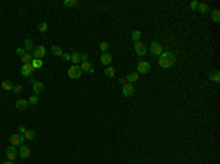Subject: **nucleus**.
I'll use <instances>...</instances> for the list:
<instances>
[{
    "label": "nucleus",
    "mask_w": 220,
    "mask_h": 164,
    "mask_svg": "<svg viewBox=\"0 0 220 164\" xmlns=\"http://www.w3.org/2000/svg\"><path fill=\"white\" fill-rule=\"evenodd\" d=\"M159 57H160V59H159V65H160V68H163V69L172 68V66L175 65V62H176V57H175V54H173L172 52H164V53H161Z\"/></svg>",
    "instance_id": "f257e3e1"
},
{
    "label": "nucleus",
    "mask_w": 220,
    "mask_h": 164,
    "mask_svg": "<svg viewBox=\"0 0 220 164\" xmlns=\"http://www.w3.org/2000/svg\"><path fill=\"white\" fill-rule=\"evenodd\" d=\"M81 73H82L81 68L76 66V65H73V66H71V68L68 69V76H69L71 79H78V78L81 76Z\"/></svg>",
    "instance_id": "f03ea898"
},
{
    "label": "nucleus",
    "mask_w": 220,
    "mask_h": 164,
    "mask_svg": "<svg viewBox=\"0 0 220 164\" xmlns=\"http://www.w3.org/2000/svg\"><path fill=\"white\" fill-rule=\"evenodd\" d=\"M24 135H19V133H12L10 138H9V141L10 144L13 145V147H18V145H24Z\"/></svg>",
    "instance_id": "7ed1b4c3"
},
{
    "label": "nucleus",
    "mask_w": 220,
    "mask_h": 164,
    "mask_svg": "<svg viewBox=\"0 0 220 164\" xmlns=\"http://www.w3.org/2000/svg\"><path fill=\"white\" fill-rule=\"evenodd\" d=\"M151 70V65L148 62H139L138 63V66H137V72L141 73V75H145Z\"/></svg>",
    "instance_id": "20e7f679"
},
{
    "label": "nucleus",
    "mask_w": 220,
    "mask_h": 164,
    "mask_svg": "<svg viewBox=\"0 0 220 164\" xmlns=\"http://www.w3.org/2000/svg\"><path fill=\"white\" fill-rule=\"evenodd\" d=\"M134 92H135V88H134V85H132V84H129V82L123 84L122 94H123L125 97H131V95H134Z\"/></svg>",
    "instance_id": "39448f33"
},
{
    "label": "nucleus",
    "mask_w": 220,
    "mask_h": 164,
    "mask_svg": "<svg viewBox=\"0 0 220 164\" xmlns=\"http://www.w3.org/2000/svg\"><path fill=\"white\" fill-rule=\"evenodd\" d=\"M46 56V47L44 46H38L34 48V52H32V57L34 59H43Z\"/></svg>",
    "instance_id": "423d86ee"
},
{
    "label": "nucleus",
    "mask_w": 220,
    "mask_h": 164,
    "mask_svg": "<svg viewBox=\"0 0 220 164\" xmlns=\"http://www.w3.org/2000/svg\"><path fill=\"white\" fill-rule=\"evenodd\" d=\"M150 52H151L153 56H160V54L163 53V47H161V44H159V43H151Z\"/></svg>",
    "instance_id": "0eeeda50"
},
{
    "label": "nucleus",
    "mask_w": 220,
    "mask_h": 164,
    "mask_svg": "<svg viewBox=\"0 0 220 164\" xmlns=\"http://www.w3.org/2000/svg\"><path fill=\"white\" fill-rule=\"evenodd\" d=\"M134 47H135V53H137L138 56H144V54L147 53V47L142 44L141 41H137Z\"/></svg>",
    "instance_id": "6e6552de"
},
{
    "label": "nucleus",
    "mask_w": 220,
    "mask_h": 164,
    "mask_svg": "<svg viewBox=\"0 0 220 164\" xmlns=\"http://www.w3.org/2000/svg\"><path fill=\"white\" fill-rule=\"evenodd\" d=\"M35 69H34V66L31 65V63H30V65H22V69H21V73L24 75V76H31V75H32V72H34Z\"/></svg>",
    "instance_id": "1a4fd4ad"
},
{
    "label": "nucleus",
    "mask_w": 220,
    "mask_h": 164,
    "mask_svg": "<svg viewBox=\"0 0 220 164\" xmlns=\"http://www.w3.org/2000/svg\"><path fill=\"white\" fill-rule=\"evenodd\" d=\"M31 82H32V90H34L35 95H37V94H41V92L44 91L43 82H38V81H34V79H31Z\"/></svg>",
    "instance_id": "9d476101"
},
{
    "label": "nucleus",
    "mask_w": 220,
    "mask_h": 164,
    "mask_svg": "<svg viewBox=\"0 0 220 164\" xmlns=\"http://www.w3.org/2000/svg\"><path fill=\"white\" fill-rule=\"evenodd\" d=\"M6 157H7V160H10V161H13V160L18 157V151L15 149V147H13V145L9 147V148L6 149Z\"/></svg>",
    "instance_id": "9b49d317"
},
{
    "label": "nucleus",
    "mask_w": 220,
    "mask_h": 164,
    "mask_svg": "<svg viewBox=\"0 0 220 164\" xmlns=\"http://www.w3.org/2000/svg\"><path fill=\"white\" fill-rule=\"evenodd\" d=\"M112 60H113V57H112V54H109V53H103L101 57H100V63H101V65H104V66L110 65Z\"/></svg>",
    "instance_id": "f8f14e48"
},
{
    "label": "nucleus",
    "mask_w": 220,
    "mask_h": 164,
    "mask_svg": "<svg viewBox=\"0 0 220 164\" xmlns=\"http://www.w3.org/2000/svg\"><path fill=\"white\" fill-rule=\"evenodd\" d=\"M22 158H28L31 155V149L27 147V145H21V149H19V153H18Z\"/></svg>",
    "instance_id": "ddd939ff"
},
{
    "label": "nucleus",
    "mask_w": 220,
    "mask_h": 164,
    "mask_svg": "<svg viewBox=\"0 0 220 164\" xmlns=\"http://www.w3.org/2000/svg\"><path fill=\"white\" fill-rule=\"evenodd\" d=\"M15 106H16L18 110H25V108L28 107V100H25V98H19Z\"/></svg>",
    "instance_id": "4468645a"
},
{
    "label": "nucleus",
    "mask_w": 220,
    "mask_h": 164,
    "mask_svg": "<svg viewBox=\"0 0 220 164\" xmlns=\"http://www.w3.org/2000/svg\"><path fill=\"white\" fill-rule=\"evenodd\" d=\"M24 47H25V50H27V52H34V48H35L32 40H30V38H27V40L24 41Z\"/></svg>",
    "instance_id": "2eb2a0df"
},
{
    "label": "nucleus",
    "mask_w": 220,
    "mask_h": 164,
    "mask_svg": "<svg viewBox=\"0 0 220 164\" xmlns=\"http://www.w3.org/2000/svg\"><path fill=\"white\" fill-rule=\"evenodd\" d=\"M138 78H139V73H138V72H132V73H129L128 76H126V81H128L129 84H132V82L138 81Z\"/></svg>",
    "instance_id": "dca6fc26"
},
{
    "label": "nucleus",
    "mask_w": 220,
    "mask_h": 164,
    "mask_svg": "<svg viewBox=\"0 0 220 164\" xmlns=\"http://www.w3.org/2000/svg\"><path fill=\"white\" fill-rule=\"evenodd\" d=\"M51 54H53V56H57V57H62V54H63L62 47H59V46H53V47H51Z\"/></svg>",
    "instance_id": "f3484780"
},
{
    "label": "nucleus",
    "mask_w": 220,
    "mask_h": 164,
    "mask_svg": "<svg viewBox=\"0 0 220 164\" xmlns=\"http://www.w3.org/2000/svg\"><path fill=\"white\" fill-rule=\"evenodd\" d=\"M13 86H15V85L12 84L10 81H7V79L2 82V88H3L5 91H12V90H13Z\"/></svg>",
    "instance_id": "a211bd4d"
},
{
    "label": "nucleus",
    "mask_w": 220,
    "mask_h": 164,
    "mask_svg": "<svg viewBox=\"0 0 220 164\" xmlns=\"http://www.w3.org/2000/svg\"><path fill=\"white\" fill-rule=\"evenodd\" d=\"M71 62L73 63V65H78V63L81 62V53H72L71 54Z\"/></svg>",
    "instance_id": "6ab92c4d"
},
{
    "label": "nucleus",
    "mask_w": 220,
    "mask_h": 164,
    "mask_svg": "<svg viewBox=\"0 0 220 164\" xmlns=\"http://www.w3.org/2000/svg\"><path fill=\"white\" fill-rule=\"evenodd\" d=\"M21 60H22V65H30V63L34 60V57H32L31 54H28V53H27L25 56H22V57H21Z\"/></svg>",
    "instance_id": "aec40b11"
},
{
    "label": "nucleus",
    "mask_w": 220,
    "mask_h": 164,
    "mask_svg": "<svg viewBox=\"0 0 220 164\" xmlns=\"http://www.w3.org/2000/svg\"><path fill=\"white\" fill-rule=\"evenodd\" d=\"M198 10L201 12V13H209V12H210V6L207 5V3H200Z\"/></svg>",
    "instance_id": "412c9836"
},
{
    "label": "nucleus",
    "mask_w": 220,
    "mask_h": 164,
    "mask_svg": "<svg viewBox=\"0 0 220 164\" xmlns=\"http://www.w3.org/2000/svg\"><path fill=\"white\" fill-rule=\"evenodd\" d=\"M104 75H106V76H109V78H113L114 75H116V69H114V68H112V66H109V68H106Z\"/></svg>",
    "instance_id": "4be33fe9"
},
{
    "label": "nucleus",
    "mask_w": 220,
    "mask_h": 164,
    "mask_svg": "<svg viewBox=\"0 0 220 164\" xmlns=\"http://www.w3.org/2000/svg\"><path fill=\"white\" fill-rule=\"evenodd\" d=\"M31 65L34 66V69H38V68H43V60L41 59H34L31 62Z\"/></svg>",
    "instance_id": "5701e85b"
},
{
    "label": "nucleus",
    "mask_w": 220,
    "mask_h": 164,
    "mask_svg": "<svg viewBox=\"0 0 220 164\" xmlns=\"http://www.w3.org/2000/svg\"><path fill=\"white\" fill-rule=\"evenodd\" d=\"M209 78H210L213 82H220V73H219V72H214V73H209Z\"/></svg>",
    "instance_id": "b1692460"
},
{
    "label": "nucleus",
    "mask_w": 220,
    "mask_h": 164,
    "mask_svg": "<svg viewBox=\"0 0 220 164\" xmlns=\"http://www.w3.org/2000/svg\"><path fill=\"white\" fill-rule=\"evenodd\" d=\"M38 31H40V32H47L48 31L47 22H40V23H38Z\"/></svg>",
    "instance_id": "393cba45"
},
{
    "label": "nucleus",
    "mask_w": 220,
    "mask_h": 164,
    "mask_svg": "<svg viewBox=\"0 0 220 164\" xmlns=\"http://www.w3.org/2000/svg\"><path fill=\"white\" fill-rule=\"evenodd\" d=\"M79 68H81L82 72H89V69H91L93 66H91V63H89V62H82V66H79Z\"/></svg>",
    "instance_id": "a878e982"
},
{
    "label": "nucleus",
    "mask_w": 220,
    "mask_h": 164,
    "mask_svg": "<svg viewBox=\"0 0 220 164\" xmlns=\"http://www.w3.org/2000/svg\"><path fill=\"white\" fill-rule=\"evenodd\" d=\"M24 138H25V139H34V138H35V132L27 129V132L24 133Z\"/></svg>",
    "instance_id": "bb28decb"
},
{
    "label": "nucleus",
    "mask_w": 220,
    "mask_h": 164,
    "mask_svg": "<svg viewBox=\"0 0 220 164\" xmlns=\"http://www.w3.org/2000/svg\"><path fill=\"white\" fill-rule=\"evenodd\" d=\"M132 40L137 43V41H139L141 40V31H138V29H135V31H132Z\"/></svg>",
    "instance_id": "cd10ccee"
},
{
    "label": "nucleus",
    "mask_w": 220,
    "mask_h": 164,
    "mask_svg": "<svg viewBox=\"0 0 220 164\" xmlns=\"http://www.w3.org/2000/svg\"><path fill=\"white\" fill-rule=\"evenodd\" d=\"M63 5L68 6V7H72V6H76V5H78V2H76V0H65Z\"/></svg>",
    "instance_id": "c85d7f7f"
},
{
    "label": "nucleus",
    "mask_w": 220,
    "mask_h": 164,
    "mask_svg": "<svg viewBox=\"0 0 220 164\" xmlns=\"http://www.w3.org/2000/svg\"><path fill=\"white\" fill-rule=\"evenodd\" d=\"M211 18H213V21H214V22H219V21H220V12H219L217 9H216V10H213V16H211Z\"/></svg>",
    "instance_id": "c756f323"
},
{
    "label": "nucleus",
    "mask_w": 220,
    "mask_h": 164,
    "mask_svg": "<svg viewBox=\"0 0 220 164\" xmlns=\"http://www.w3.org/2000/svg\"><path fill=\"white\" fill-rule=\"evenodd\" d=\"M107 48H109V43H106V41H103L101 44H100V50L103 53H107Z\"/></svg>",
    "instance_id": "7c9ffc66"
},
{
    "label": "nucleus",
    "mask_w": 220,
    "mask_h": 164,
    "mask_svg": "<svg viewBox=\"0 0 220 164\" xmlns=\"http://www.w3.org/2000/svg\"><path fill=\"white\" fill-rule=\"evenodd\" d=\"M37 103H38V97H37V95H31V97H30V100H28V104L35 106Z\"/></svg>",
    "instance_id": "2f4dec72"
},
{
    "label": "nucleus",
    "mask_w": 220,
    "mask_h": 164,
    "mask_svg": "<svg viewBox=\"0 0 220 164\" xmlns=\"http://www.w3.org/2000/svg\"><path fill=\"white\" fill-rule=\"evenodd\" d=\"M16 54L22 57V56L27 54V50H25V48H16Z\"/></svg>",
    "instance_id": "473e14b6"
},
{
    "label": "nucleus",
    "mask_w": 220,
    "mask_h": 164,
    "mask_svg": "<svg viewBox=\"0 0 220 164\" xmlns=\"http://www.w3.org/2000/svg\"><path fill=\"white\" fill-rule=\"evenodd\" d=\"M18 131H19V135H24L25 132H27V128H25V126H24V125H21V126H19V128H18Z\"/></svg>",
    "instance_id": "72a5a7b5"
},
{
    "label": "nucleus",
    "mask_w": 220,
    "mask_h": 164,
    "mask_svg": "<svg viewBox=\"0 0 220 164\" xmlns=\"http://www.w3.org/2000/svg\"><path fill=\"white\" fill-rule=\"evenodd\" d=\"M198 6H200V3H198V2H191V9H192V10L198 9Z\"/></svg>",
    "instance_id": "f704fd0d"
},
{
    "label": "nucleus",
    "mask_w": 220,
    "mask_h": 164,
    "mask_svg": "<svg viewBox=\"0 0 220 164\" xmlns=\"http://www.w3.org/2000/svg\"><path fill=\"white\" fill-rule=\"evenodd\" d=\"M21 91H22V86H21V85H15V86H13V92L19 94Z\"/></svg>",
    "instance_id": "c9c22d12"
},
{
    "label": "nucleus",
    "mask_w": 220,
    "mask_h": 164,
    "mask_svg": "<svg viewBox=\"0 0 220 164\" xmlns=\"http://www.w3.org/2000/svg\"><path fill=\"white\" fill-rule=\"evenodd\" d=\"M62 59L66 60V62H69V60H71V54H69V53H63V54H62Z\"/></svg>",
    "instance_id": "e433bc0d"
},
{
    "label": "nucleus",
    "mask_w": 220,
    "mask_h": 164,
    "mask_svg": "<svg viewBox=\"0 0 220 164\" xmlns=\"http://www.w3.org/2000/svg\"><path fill=\"white\" fill-rule=\"evenodd\" d=\"M81 62H88V54L87 53H82L81 54Z\"/></svg>",
    "instance_id": "4c0bfd02"
},
{
    "label": "nucleus",
    "mask_w": 220,
    "mask_h": 164,
    "mask_svg": "<svg viewBox=\"0 0 220 164\" xmlns=\"http://www.w3.org/2000/svg\"><path fill=\"white\" fill-rule=\"evenodd\" d=\"M2 164H13V161H10V160H7V161H5V163H2Z\"/></svg>",
    "instance_id": "58836bf2"
}]
</instances>
